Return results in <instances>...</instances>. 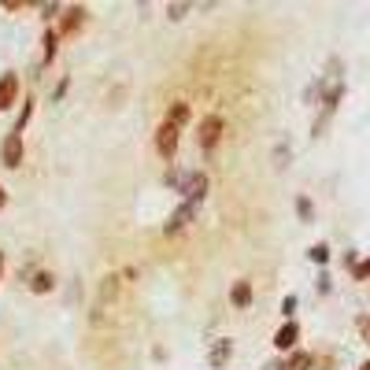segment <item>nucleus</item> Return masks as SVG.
<instances>
[{
  "instance_id": "2",
  "label": "nucleus",
  "mask_w": 370,
  "mask_h": 370,
  "mask_svg": "<svg viewBox=\"0 0 370 370\" xmlns=\"http://www.w3.org/2000/svg\"><path fill=\"white\" fill-rule=\"evenodd\" d=\"M219 137H222V119H219V115L200 119V126H197V144H200V149H204V152H207V149H215Z\"/></svg>"
},
{
  "instance_id": "4",
  "label": "nucleus",
  "mask_w": 370,
  "mask_h": 370,
  "mask_svg": "<svg viewBox=\"0 0 370 370\" xmlns=\"http://www.w3.org/2000/svg\"><path fill=\"white\" fill-rule=\"evenodd\" d=\"M23 156H26V149H23V137H19V134H8V137H4V144H0V163L15 170V167L23 163Z\"/></svg>"
},
{
  "instance_id": "17",
  "label": "nucleus",
  "mask_w": 370,
  "mask_h": 370,
  "mask_svg": "<svg viewBox=\"0 0 370 370\" xmlns=\"http://www.w3.org/2000/svg\"><path fill=\"white\" fill-rule=\"evenodd\" d=\"M296 212H300V219H303V222H311V215H315V212H311V200H308V197H300V200H296Z\"/></svg>"
},
{
  "instance_id": "16",
  "label": "nucleus",
  "mask_w": 370,
  "mask_h": 370,
  "mask_svg": "<svg viewBox=\"0 0 370 370\" xmlns=\"http://www.w3.org/2000/svg\"><path fill=\"white\" fill-rule=\"evenodd\" d=\"M308 255H311L315 263H330V245H315V248H311Z\"/></svg>"
},
{
  "instance_id": "12",
  "label": "nucleus",
  "mask_w": 370,
  "mask_h": 370,
  "mask_svg": "<svg viewBox=\"0 0 370 370\" xmlns=\"http://www.w3.org/2000/svg\"><path fill=\"white\" fill-rule=\"evenodd\" d=\"M315 366V356H308V352H293L285 363V370H311Z\"/></svg>"
},
{
  "instance_id": "23",
  "label": "nucleus",
  "mask_w": 370,
  "mask_h": 370,
  "mask_svg": "<svg viewBox=\"0 0 370 370\" xmlns=\"http://www.w3.org/2000/svg\"><path fill=\"white\" fill-rule=\"evenodd\" d=\"M359 370H370V359H366V363H363V366H359Z\"/></svg>"
},
{
  "instance_id": "10",
  "label": "nucleus",
  "mask_w": 370,
  "mask_h": 370,
  "mask_svg": "<svg viewBox=\"0 0 370 370\" xmlns=\"http://www.w3.org/2000/svg\"><path fill=\"white\" fill-rule=\"evenodd\" d=\"M185 119H189V104H185V100H174V104L167 108V122H170V126H178V130H182V126H185Z\"/></svg>"
},
{
  "instance_id": "11",
  "label": "nucleus",
  "mask_w": 370,
  "mask_h": 370,
  "mask_svg": "<svg viewBox=\"0 0 370 370\" xmlns=\"http://www.w3.org/2000/svg\"><path fill=\"white\" fill-rule=\"evenodd\" d=\"M230 300L237 303V308H248V303H252V285H248V282H233Z\"/></svg>"
},
{
  "instance_id": "14",
  "label": "nucleus",
  "mask_w": 370,
  "mask_h": 370,
  "mask_svg": "<svg viewBox=\"0 0 370 370\" xmlns=\"http://www.w3.org/2000/svg\"><path fill=\"white\" fill-rule=\"evenodd\" d=\"M52 285H56L52 274H45V270H41V274H34V282H30V289H34V293H48Z\"/></svg>"
},
{
  "instance_id": "21",
  "label": "nucleus",
  "mask_w": 370,
  "mask_h": 370,
  "mask_svg": "<svg viewBox=\"0 0 370 370\" xmlns=\"http://www.w3.org/2000/svg\"><path fill=\"white\" fill-rule=\"evenodd\" d=\"M263 370H285V363H267Z\"/></svg>"
},
{
  "instance_id": "13",
  "label": "nucleus",
  "mask_w": 370,
  "mask_h": 370,
  "mask_svg": "<svg viewBox=\"0 0 370 370\" xmlns=\"http://www.w3.org/2000/svg\"><path fill=\"white\" fill-rule=\"evenodd\" d=\"M59 52V34L56 30H45V59H52Z\"/></svg>"
},
{
  "instance_id": "3",
  "label": "nucleus",
  "mask_w": 370,
  "mask_h": 370,
  "mask_svg": "<svg viewBox=\"0 0 370 370\" xmlns=\"http://www.w3.org/2000/svg\"><path fill=\"white\" fill-rule=\"evenodd\" d=\"M156 149L163 159H174V152H178V126H170L167 119L159 122V130H156Z\"/></svg>"
},
{
  "instance_id": "22",
  "label": "nucleus",
  "mask_w": 370,
  "mask_h": 370,
  "mask_svg": "<svg viewBox=\"0 0 370 370\" xmlns=\"http://www.w3.org/2000/svg\"><path fill=\"white\" fill-rule=\"evenodd\" d=\"M8 204V192H4V185H0V207H4Z\"/></svg>"
},
{
  "instance_id": "18",
  "label": "nucleus",
  "mask_w": 370,
  "mask_h": 370,
  "mask_svg": "<svg viewBox=\"0 0 370 370\" xmlns=\"http://www.w3.org/2000/svg\"><path fill=\"white\" fill-rule=\"evenodd\" d=\"M185 11H189V4H170V8H167V15H170L174 23H178V19H185Z\"/></svg>"
},
{
  "instance_id": "9",
  "label": "nucleus",
  "mask_w": 370,
  "mask_h": 370,
  "mask_svg": "<svg viewBox=\"0 0 370 370\" xmlns=\"http://www.w3.org/2000/svg\"><path fill=\"white\" fill-rule=\"evenodd\" d=\"M192 207H197V204H182L178 212H174V215L167 219V226H163V230H167V233H178V230L185 226V222L192 219Z\"/></svg>"
},
{
  "instance_id": "15",
  "label": "nucleus",
  "mask_w": 370,
  "mask_h": 370,
  "mask_svg": "<svg viewBox=\"0 0 370 370\" xmlns=\"http://www.w3.org/2000/svg\"><path fill=\"white\" fill-rule=\"evenodd\" d=\"M352 278H356V282H370V260H363V263L352 267Z\"/></svg>"
},
{
  "instance_id": "7",
  "label": "nucleus",
  "mask_w": 370,
  "mask_h": 370,
  "mask_svg": "<svg viewBox=\"0 0 370 370\" xmlns=\"http://www.w3.org/2000/svg\"><path fill=\"white\" fill-rule=\"evenodd\" d=\"M296 341H300V326L289 318V323L274 333V348H278V352H289V348H296Z\"/></svg>"
},
{
  "instance_id": "20",
  "label": "nucleus",
  "mask_w": 370,
  "mask_h": 370,
  "mask_svg": "<svg viewBox=\"0 0 370 370\" xmlns=\"http://www.w3.org/2000/svg\"><path fill=\"white\" fill-rule=\"evenodd\" d=\"M293 311H296V296H285V300H282V315L289 318V315H293Z\"/></svg>"
},
{
  "instance_id": "19",
  "label": "nucleus",
  "mask_w": 370,
  "mask_h": 370,
  "mask_svg": "<svg viewBox=\"0 0 370 370\" xmlns=\"http://www.w3.org/2000/svg\"><path fill=\"white\" fill-rule=\"evenodd\" d=\"M356 326H359V337H363V341L370 345V315H363V318H359Z\"/></svg>"
},
{
  "instance_id": "8",
  "label": "nucleus",
  "mask_w": 370,
  "mask_h": 370,
  "mask_svg": "<svg viewBox=\"0 0 370 370\" xmlns=\"http://www.w3.org/2000/svg\"><path fill=\"white\" fill-rule=\"evenodd\" d=\"M86 23V8L82 4H74L63 11V19H59V34H78V26Z\"/></svg>"
},
{
  "instance_id": "6",
  "label": "nucleus",
  "mask_w": 370,
  "mask_h": 370,
  "mask_svg": "<svg viewBox=\"0 0 370 370\" xmlns=\"http://www.w3.org/2000/svg\"><path fill=\"white\" fill-rule=\"evenodd\" d=\"M15 96H19V74H0V111H8L15 104Z\"/></svg>"
},
{
  "instance_id": "1",
  "label": "nucleus",
  "mask_w": 370,
  "mask_h": 370,
  "mask_svg": "<svg viewBox=\"0 0 370 370\" xmlns=\"http://www.w3.org/2000/svg\"><path fill=\"white\" fill-rule=\"evenodd\" d=\"M167 182L182 192V197H185V204H197V200H204V192H207V174H204V170L167 174Z\"/></svg>"
},
{
  "instance_id": "5",
  "label": "nucleus",
  "mask_w": 370,
  "mask_h": 370,
  "mask_svg": "<svg viewBox=\"0 0 370 370\" xmlns=\"http://www.w3.org/2000/svg\"><path fill=\"white\" fill-rule=\"evenodd\" d=\"M230 356H233V341L230 337H219V341H212V352H207V363H212L215 370H222L230 363Z\"/></svg>"
},
{
  "instance_id": "24",
  "label": "nucleus",
  "mask_w": 370,
  "mask_h": 370,
  "mask_svg": "<svg viewBox=\"0 0 370 370\" xmlns=\"http://www.w3.org/2000/svg\"><path fill=\"white\" fill-rule=\"evenodd\" d=\"M0 267H4V260H0Z\"/></svg>"
}]
</instances>
